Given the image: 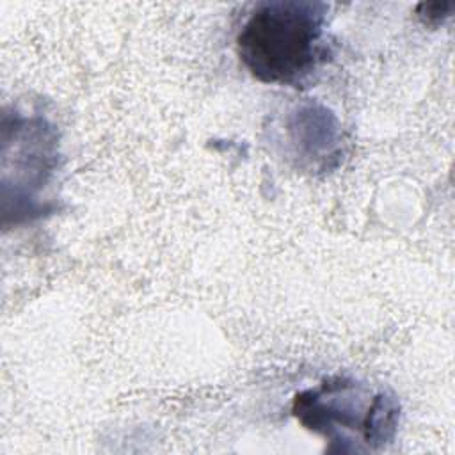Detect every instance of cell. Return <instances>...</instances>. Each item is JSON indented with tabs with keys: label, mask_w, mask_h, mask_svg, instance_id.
Returning a JSON list of instances; mask_svg holds the SVG:
<instances>
[{
	"label": "cell",
	"mask_w": 455,
	"mask_h": 455,
	"mask_svg": "<svg viewBox=\"0 0 455 455\" xmlns=\"http://www.w3.org/2000/svg\"><path fill=\"white\" fill-rule=\"evenodd\" d=\"M325 12L307 0L258 4L236 36L242 64L263 84H302L325 57Z\"/></svg>",
	"instance_id": "obj_1"
},
{
	"label": "cell",
	"mask_w": 455,
	"mask_h": 455,
	"mask_svg": "<svg viewBox=\"0 0 455 455\" xmlns=\"http://www.w3.org/2000/svg\"><path fill=\"white\" fill-rule=\"evenodd\" d=\"M293 414L329 441H361L373 448L393 437L398 403L386 391L336 377L299 393Z\"/></svg>",
	"instance_id": "obj_2"
}]
</instances>
